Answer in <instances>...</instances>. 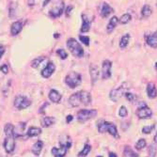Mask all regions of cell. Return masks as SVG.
I'll return each mask as SVG.
<instances>
[{"mask_svg":"<svg viewBox=\"0 0 157 157\" xmlns=\"http://www.w3.org/2000/svg\"><path fill=\"white\" fill-rule=\"evenodd\" d=\"M82 82V78L81 75L75 72H71L70 74H68L65 77V83L71 89H75L78 86L81 84Z\"/></svg>","mask_w":157,"mask_h":157,"instance_id":"277c9868","label":"cell"},{"mask_svg":"<svg viewBox=\"0 0 157 157\" xmlns=\"http://www.w3.org/2000/svg\"><path fill=\"white\" fill-rule=\"evenodd\" d=\"M0 70H1V72H2L4 75H7V74L9 73V69H8V66H7V64H4V65H2L1 67H0Z\"/></svg>","mask_w":157,"mask_h":157,"instance_id":"b9f144b4","label":"cell"},{"mask_svg":"<svg viewBox=\"0 0 157 157\" xmlns=\"http://www.w3.org/2000/svg\"><path fill=\"white\" fill-rule=\"evenodd\" d=\"M48 98L49 100L52 102V103H55V104H59L60 102V100L62 98L61 94L56 90H51L49 91V94H48Z\"/></svg>","mask_w":157,"mask_h":157,"instance_id":"e0dca14e","label":"cell"},{"mask_svg":"<svg viewBox=\"0 0 157 157\" xmlns=\"http://www.w3.org/2000/svg\"><path fill=\"white\" fill-rule=\"evenodd\" d=\"M11 4H12V3H11ZM12 7H13L12 5H10V18H13V14H12V13H14V15H16V14H15V13H16V7L14 8V9H13Z\"/></svg>","mask_w":157,"mask_h":157,"instance_id":"60d3db41","label":"cell"},{"mask_svg":"<svg viewBox=\"0 0 157 157\" xmlns=\"http://www.w3.org/2000/svg\"><path fill=\"white\" fill-rule=\"evenodd\" d=\"M109 157H118L116 153H114V152H109Z\"/></svg>","mask_w":157,"mask_h":157,"instance_id":"bcb514c9","label":"cell"},{"mask_svg":"<svg viewBox=\"0 0 157 157\" xmlns=\"http://www.w3.org/2000/svg\"><path fill=\"white\" fill-rule=\"evenodd\" d=\"M80 97H81V101L82 105H89L91 103V95L90 92L86 91V90H80Z\"/></svg>","mask_w":157,"mask_h":157,"instance_id":"ac0fdd59","label":"cell"},{"mask_svg":"<svg viewBox=\"0 0 157 157\" xmlns=\"http://www.w3.org/2000/svg\"><path fill=\"white\" fill-rule=\"evenodd\" d=\"M55 71H56L55 64L52 61H49L47 63V65L44 69H42L40 75H41V76L44 77V78H49L55 73Z\"/></svg>","mask_w":157,"mask_h":157,"instance_id":"8fae6325","label":"cell"},{"mask_svg":"<svg viewBox=\"0 0 157 157\" xmlns=\"http://www.w3.org/2000/svg\"><path fill=\"white\" fill-rule=\"evenodd\" d=\"M154 127H155V125H154V124L144 126L143 128H142V133H143V134H146V135H148V134H151V133L153 131Z\"/></svg>","mask_w":157,"mask_h":157,"instance_id":"836d02e7","label":"cell"},{"mask_svg":"<svg viewBox=\"0 0 157 157\" xmlns=\"http://www.w3.org/2000/svg\"><path fill=\"white\" fill-rule=\"evenodd\" d=\"M97 157H103V156H97Z\"/></svg>","mask_w":157,"mask_h":157,"instance_id":"816d5d0a","label":"cell"},{"mask_svg":"<svg viewBox=\"0 0 157 157\" xmlns=\"http://www.w3.org/2000/svg\"><path fill=\"white\" fill-rule=\"evenodd\" d=\"M66 45L68 49L70 50V52L72 53L73 56H75V58H82L84 56V49L82 48L81 44L75 38H70L66 42Z\"/></svg>","mask_w":157,"mask_h":157,"instance_id":"6da1fadb","label":"cell"},{"mask_svg":"<svg viewBox=\"0 0 157 157\" xmlns=\"http://www.w3.org/2000/svg\"><path fill=\"white\" fill-rule=\"evenodd\" d=\"M74 120V117L72 116V115H69V116H67V118H66V121H67V123H70L71 121H72Z\"/></svg>","mask_w":157,"mask_h":157,"instance_id":"f6af8a7d","label":"cell"},{"mask_svg":"<svg viewBox=\"0 0 157 157\" xmlns=\"http://www.w3.org/2000/svg\"><path fill=\"white\" fill-rule=\"evenodd\" d=\"M129 89V84H128L127 82H124L122 83L119 88L117 89H114L110 91V99L112 100L113 102H118L119 100L127 92V90Z\"/></svg>","mask_w":157,"mask_h":157,"instance_id":"3957f363","label":"cell"},{"mask_svg":"<svg viewBox=\"0 0 157 157\" xmlns=\"http://www.w3.org/2000/svg\"><path fill=\"white\" fill-rule=\"evenodd\" d=\"M147 44L152 48H157V31L147 37Z\"/></svg>","mask_w":157,"mask_h":157,"instance_id":"603a6c76","label":"cell"},{"mask_svg":"<svg viewBox=\"0 0 157 157\" xmlns=\"http://www.w3.org/2000/svg\"><path fill=\"white\" fill-rule=\"evenodd\" d=\"M63 10H64V2L62 0H59V1L51 8L49 11V15L52 18H58L62 14Z\"/></svg>","mask_w":157,"mask_h":157,"instance_id":"52a82bcc","label":"cell"},{"mask_svg":"<svg viewBox=\"0 0 157 157\" xmlns=\"http://www.w3.org/2000/svg\"><path fill=\"white\" fill-rule=\"evenodd\" d=\"M73 9H74V6H72V5H70V6H68V7L66 8L65 13H66V16H67V17H70V16H71V12H72Z\"/></svg>","mask_w":157,"mask_h":157,"instance_id":"ab89813d","label":"cell"},{"mask_svg":"<svg viewBox=\"0 0 157 157\" xmlns=\"http://www.w3.org/2000/svg\"><path fill=\"white\" fill-rule=\"evenodd\" d=\"M146 145H147L146 140H145L144 138H141V139H139V140L136 142V143L135 148H136V150H137V151H141V150H143V149L146 147Z\"/></svg>","mask_w":157,"mask_h":157,"instance_id":"d6a6232c","label":"cell"},{"mask_svg":"<svg viewBox=\"0 0 157 157\" xmlns=\"http://www.w3.org/2000/svg\"><path fill=\"white\" fill-rule=\"evenodd\" d=\"M69 104L72 105L73 107H77L79 105H82V101H81V97H80V93L75 92L74 94H72L69 98Z\"/></svg>","mask_w":157,"mask_h":157,"instance_id":"9a60e30c","label":"cell"},{"mask_svg":"<svg viewBox=\"0 0 157 157\" xmlns=\"http://www.w3.org/2000/svg\"><path fill=\"white\" fill-rule=\"evenodd\" d=\"M5 51H6V49H5V46H3V45H0V59H2V56H3V55H4Z\"/></svg>","mask_w":157,"mask_h":157,"instance_id":"7bdbcfd3","label":"cell"},{"mask_svg":"<svg viewBox=\"0 0 157 157\" xmlns=\"http://www.w3.org/2000/svg\"><path fill=\"white\" fill-rule=\"evenodd\" d=\"M153 141H154V143H157V132L154 136V138H153Z\"/></svg>","mask_w":157,"mask_h":157,"instance_id":"c3c4849f","label":"cell"},{"mask_svg":"<svg viewBox=\"0 0 157 157\" xmlns=\"http://www.w3.org/2000/svg\"><path fill=\"white\" fill-rule=\"evenodd\" d=\"M147 94L150 99H154L157 97V89L155 87L154 83L151 82L147 86Z\"/></svg>","mask_w":157,"mask_h":157,"instance_id":"d6986e66","label":"cell"},{"mask_svg":"<svg viewBox=\"0 0 157 157\" xmlns=\"http://www.w3.org/2000/svg\"><path fill=\"white\" fill-rule=\"evenodd\" d=\"M90 151H91V146L90 144H86L82 149V151L79 152V157H86L90 152Z\"/></svg>","mask_w":157,"mask_h":157,"instance_id":"4dcf8cb0","label":"cell"},{"mask_svg":"<svg viewBox=\"0 0 157 157\" xmlns=\"http://www.w3.org/2000/svg\"><path fill=\"white\" fill-rule=\"evenodd\" d=\"M82 26L80 28V31L82 33H86L90 31V25H91V19H90V17L87 15V14H82Z\"/></svg>","mask_w":157,"mask_h":157,"instance_id":"7c38bea8","label":"cell"},{"mask_svg":"<svg viewBox=\"0 0 157 157\" xmlns=\"http://www.w3.org/2000/svg\"><path fill=\"white\" fill-rule=\"evenodd\" d=\"M14 127L11 123H7L4 127V133L6 136H14Z\"/></svg>","mask_w":157,"mask_h":157,"instance_id":"4316f807","label":"cell"},{"mask_svg":"<svg viewBox=\"0 0 157 157\" xmlns=\"http://www.w3.org/2000/svg\"><path fill=\"white\" fill-rule=\"evenodd\" d=\"M56 54H58L59 56V58L61 59H63V60L68 58V53L64 49H62V48H59V49L56 50Z\"/></svg>","mask_w":157,"mask_h":157,"instance_id":"e575fe53","label":"cell"},{"mask_svg":"<svg viewBox=\"0 0 157 157\" xmlns=\"http://www.w3.org/2000/svg\"><path fill=\"white\" fill-rule=\"evenodd\" d=\"M156 154V147L154 145H151L149 147V157H155Z\"/></svg>","mask_w":157,"mask_h":157,"instance_id":"f35d334b","label":"cell"},{"mask_svg":"<svg viewBox=\"0 0 157 157\" xmlns=\"http://www.w3.org/2000/svg\"><path fill=\"white\" fill-rule=\"evenodd\" d=\"M152 13V8L150 5H144L141 10V15L144 18H148L151 15Z\"/></svg>","mask_w":157,"mask_h":157,"instance_id":"484cf974","label":"cell"},{"mask_svg":"<svg viewBox=\"0 0 157 157\" xmlns=\"http://www.w3.org/2000/svg\"><path fill=\"white\" fill-rule=\"evenodd\" d=\"M136 116L141 119V120H147V119H151L152 116V111L150 107H148L147 105H142L140 107H138V109L136 112Z\"/></svg>","mask_w":157,"mask_h":157,"instance_id":"ba28073f","label":"cell"},{"mask_svg":"<svg viewBox=\"0 0 157 157\" xmlns=\"http://www.w3.org/2000/svg\"><path fill=\"white\" fill-rule=\"evenodd\" d=\"M155 67H156V69H157V62L155 63Z\"/></svg>","mask_w":157,"mask_h":157,"instance_id":"f907efd6","label":"cell"},{"mask_svg":"<svg viewBox=\"0 0 157 157\" xmlns=\"http://www.w3.org/2000/svg\"><path fill=\"white\" fill-rule=\"evenodd\" d=\"M59 36H60V35H59V33H55V38H59Z\"/></svg>","mask_w":157,"mask_h":157,"instance_id":"681fc988","label":"cell"},{"mask_svg":"<svg viewBox=\"0 0 157 157\" xmlns=\"http://www.w3.org/2000/svg\"><path fill=\"white\" fill-rule=\"evenodd\" d=\"M132 20V16L130 13H124L123 15H121V17L119 19V22L122 25H125L127 23H129Z\"/></svg>","mask_w":157,"mask_h":157,"instance_id":"1f68e13d","label":"cell"},{"mask_svg":"<svg viewBox=\"0 0 157 157\" xmlns=\"http://www.w3.org/2000/svg\"><path fill=\"white\" fill-rule=\"evenodd\" d=\"M42 148H44V142H42L41 140H38L36 143L33 145L32 147V152L33 154H35L36 156H39L42 151Z\"/></svg>","mask_w":157,"mask_h":157,"instance_id":"cb8c5ba5","label":"cell"},{"mask_svg":"<svg viewBox=\"0 0 157 157\" xmlns=\"http://www.w3.org/2000/svg\"><path fill=\"white\" fill-rule=\"evenodd\" d=\"M119 23V18L117 16H113L110 20H109V23L107 24V26H106V32L107 33H111L114 29H115L116 25H118Z\"/></svg>","mask_w":157,"mask_h":157,"instance_id":"7402d4cb","label":"cell"},{"mask_svg":"<svg viewBox=\"0 0 157 157\" xmlns=\"http://www.w3.org/2000/svg\"><path fill=\"white\" fill-rule=\"evenodd\" d=\"M98 131L100 133H109L112 136H115L116 138H119L120 136L118 134V129L116 125L112 123V122H108V121H101L98 124Z\"/></svg>","mask_w":157,"mask_h":157,"instance_id":"7a4b0ae2","label":"cell"},{"mask_svg":"<svg viewBox=\"0 0 157 157\" xmlns=\"http://www.w3.org/2000/svg\"><path fill=\"white\" fill-rule=\"evenodd\" d=\"M79 40L82 41V44H84L86 46H89V45H90V37L80 35V36H79Z\"/></svg>","mask_w":157,"mask_h":157,"instance_id":"8d00e7d4","label":"cell"},{"mask_svg":"<svg viewBox=\"0 0 157 157\" xmlns=\"http://www.w3.org/2000/svg\"><path fill=\"white\" fill-rule=\"evenodd\" d=\"M119 115L122 118H125L128 115V110L125 106H121L119 110Z\"/></svg>","mask_w":157,"mask_h":157,"instance_id":"74e56055","label":"cell"},{"mask_svg":"<svg viewBox=\"0 0 157 157\" xmlns=\"http://www.w3.org/2000/svg\"><path fill=\"white\" fill-rule=\"evenodd\" d=\"M130 41V35L129 34H125L124 36L121 37V41H120V47L121 49H124L125 47H127V45L129 44Z\"/></svg>","mask_w":157,"mask_h":157,"instance_id":"83f0119b","label":"cell"},{"mask_svg":"<svg viewBox=\"0 0 157 157\" xmlns=\"http://www.w3.org/2000/svg\"><path fill=\"white\" fill-rule=\"evenodd\" d=\"M48 105V103H44V105H42V106L40 108V110H39V113H42V112H44V110L45 109V107Z\"/></svg>","mask_w":157,"mask_h":157,"instance_id":"ee69618b","label":"cell"},{"mask_svg":"<svg viewBox=\"0 0 157 157\" xmlns=\"http://www.w3.org/2000/svg\"><path fill=\"white\" fill-rule=\"evenodd\" d=\"M44 59H45V56H37V59H33V60L31 61L30 66H31L32 68L36 69V68H38V67L40 66V64L42 61H44Z\"/></svg>","mask_w":157,"mask_h":157,"instance_id":"f546056e","label":"cell"},{"mask_svg":"<svg viewBox=\"0 0 157 157\" xmlns=\"http://www.w3.org/2000/svg\"><path fill=\"white\" fill-rule=\"evenodd\" d=\"M23 26H24V23L19 20V21H15L14 23L11 24V26H10V34L12 36H16L18 35L22 29H23Z\"/></svg>","mask_w":157,"mask_h":157,"instance_id":"5bb4252c","label":"cell"},{"mask_svg":"<svg viewBox=\"0 0 157 157\" xmlns=\"http://www.w3.org/2000/svg\"><path fill=\"white\" fill-rule=\"evenodd\" d=\"M97 115V110L95 109H82L77 113V121L81 123L94 118Z\"/></svg>","mask_w":157,"mask_h":157,"instance_id":"5b68a950","label":"cell"},{"mask_svg":"<svg viewBox=\"0 0 157 157\" xmlns=\"http://www.w3.org/2000/svg\"><path fill=\"white\" fill-rule=\"evenodd\" d=\"M56 122V119L54 117H44L41 120H40V124H41V127L44 128H48L50 126H52L53 124H55Z\"/></svg>","mask_w":157,"mask_h":157,"instance_id":"44dd1931","label":"cell"},{"mask_svg":"<svg viewBox=\"0 0 157 157\" xmlns=\"http://www.w3.org/2000/svg\"><path fill=\"white\" fill-rule=\"evenodd\" d=\"M4 149L7 153H11L15 149V137L14 136H6L4 140Z\"/></svg>","mask_w":157,"mask_h":157,"instance_id":"30bf717a","label":"cell"},{"mask_svg":"<svg viewBox=\"0 0 157 157\" xmlns=\"http://www.w3.org/2000/svg\"><path fill=\"white\" fill-rule=\"evenodd\" d=\"M111 12H113L112 7L108 3L103 2L101 7H100V15H101L103 18H106L110 15Z\"/></svg>","mask_w":157,"mask_h":157,"instance_id":"4fadbf2b","label":"cell"},{"mask_svg":"<svg viewBox=\"0 0 157 157\" xmlns=\"http://www.w3.org/2000/svg\"><path fill=\"white\" fill-rule=\"evenodd\" d=\"M13 105L17 109L22 110V109H25L31 105V101L28 98H26L25 96L23 95H18L15 99H14Z\"/></svg>","mask_w":157,"mask_h":157,"instance_id":"8992f818","label":"cell"},{"mask_svg":"<svg viewBox=\"0 0 157 157\" xmlns=\"http://www.w3.org/2000/svg\"><path fill=\"white\" fill-rule=\"evenodd\" d=\"M41 134V129L39 127H29L28 128V130L26 132V136H29V137H34V136H40Z\"/></svg>","mask_w":157,"mask_h":157,"instance_id":"d4e9b609","label":"cell"},{"mask_svg":"<svg viewBox=\"0 0 157 157\" xmlns=\"http://www.w3.org/2000/svg\"><path fill=\"white\" fill-rule=\"evenodd\" d=\"M90 77H91V81H92V84H94L98 78H99V70H98V67L94 64H91L90 67Z\"/></svg>","mask_w":157,"mask_h":157,"instance_id":"ffe728a7","label":"cell"},{"mask_svg":"<svg viewBox=\"0 0 157 157\" xmlns=\"http://www.w3.org/2000/svg\"><path fill=\"white\" fill-rule=\"evenodd\" d=\"M124 96H125V98H126L130 103H134V102L136 101V96L135 94L131 93V92H126V93L124 94Z\"/></svg>","mask_w":157,"mask_h":157,"instance_id":"d590c367","label":"cell"},{"mask_svg":"<svg viewBox=\"0 0 157 157\" xmlns=\"http://www.w3.org/2000/svg\"><path fill=\"white\" fill-rule=\"evenodd\" d=\"M123 157H138V155L131 149V147L126 146L123 151Z\"/></svg>","mask_w":157,"mask_h":157,"instance_id":"f1b7e54d","label":"cell"},{"mask_svg":"<svg viewBox=\"0 0 157 157\" xmlns=\"http://www.w3.org/2000/svg\"><path fill=\"white\" fill-rule=\"evenodd\" d=\"M68 147L67 146H64V145H61L59 148H53L51 150V152L52 154L55 156V157H64L67 153V151H68Z\"/></svg>","mask_w":157,"mask_h":157,"instance_id":"2e32d148","label":"cell"},{"mask_svg":"<svg viewBox=\"0 0 157 157\" xmlns=\"http://www.w3.org/2000/svg\"><path fill=\"white\" fill-rule=\"evenodd\" d=\"M50 1H51V0H45V1L44 2V5H42V7L44 8V7H45V6H46V5H47V4L49 3V2H50Z\"/></svg>","mask_w":157,"mask_h":157,"instance_id":"7dc6e473","label":"cell"},{"mask_svg":"<svg viewBox=\"0 0 157 157\" xmlns=\"http://www.w3.org/2000/svg\"><path fill=\"white\" fill-rule=\"evenodd\" d=\"M111 68H112V62L110 60L105 59L103 61V66H102V77H103V79L106 80V79L110 78Z\"/></svg>","mask_w":157,"mask_h":157,"instance_id":"9c48e42d","label":"cell"}]
</instances>
